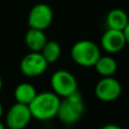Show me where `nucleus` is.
<instances>
[{
    "label": "nucleus",
    "instance_id": "12",
    "mask_svg": "<svg viewBox=\"0 0 129 129\" xmlns=\"http://www.w3.org/2000/svg\"><path fill=\"white\" fill-rule=\"evenodd\" d=\"M37 92L33 85L29 83H21L17 85L14 90V97L16 103H20L23 105H29L31 101L36 96Z\"/></svg>",
    "mask_w": 129,
    "mask_h": 129
},
{
    "label": "nucleus",
    "instance_id": "2",
    "mask_svg": "<svg viewBox=\"0 0 129 129\" xmlns=\"http://www.w3.org/2000/svg\"><path fill=\"white\" fill-rule=\"evenodd\" d=\"M85 112V103L82 94L77 91L60 101L56 117L67 125L78 122Z\"/></svg>",
    "mask_w": 129,
    "mask_h": 129
},
{
    "label": "nucleus",
    "instance_id": "4",
    "mask_svg": "<svg viewBox=\"0 0 129 129\" xmlns=\"http://www.w3.org/2000/svg\"><path fill=\"white\" fill-rule=\"evenodd\" d=\"M50 87L55 95L66 98L78 91V81L71 72L57 70L50 77Z\"/></svg>",
    "mask_w": 129,
    "mask_h": 129
},
{
    "label": "nucleus",
    "instance_id": "16",
    "mask_svg": "<svg viewBox=\"0 0 129 129\" xmlns=\"http://www.w3.org/2000/svg\"><path fill=\"white\" fill-rule=\"evenodd\" d=\"M101 129H122V128L116 124H106Z\"/></svg>",
    "mask_w": 129,
    "mask_h": 129
},
{
    "label": "nucleus",
    "instance_id": "15",
    "mask_svg": "<svg viewBox=\"0 0 129 129\" xmlns=\"http://www.w3.org/2000/svg\"><path fill=\"white\" fill-rule=\"evenodd\" d=\"M123 33H124V36H125V40H126V43L129 44V22L127 23L126 27L124 28L123 30Z\"/></svg>",
    "mask_w": 129,
    "mask_h": 129
},
{
    "label": "nucleus",
    "instance_id": "18",
    "mask_svg": "<svg viewBox=\"0 0 129 129\" xmlns=\"http://www.w3.org/2000/svg\"><path fill=\"white\" fill-rule=\"evenodd\" d=\"M0 129H6V126H5L4 123L1 122V121H0Z\"/></svg>",
    "mask_w": 129,
    "mask_h": 129
},
{
    "label": "nucleus",
    "instance_id": "8",
    "mask_svg": "<svg viewBox=\"0 0 129 129\" xmlns=\"http://www.w3.org/2000/svg\"><path fill=\"white\" fill-rule=\"evenodd\" d=\"M47 61L40 52L31 51L25 54L20 61V71L26 77H38L47 69Z\"/></svg>",
    "mask_w": 129,
    "mask_h": 129
},
{
    "label": "nucleus",
    "instance_id": "1",
    "mask_svg": "<svg viewBox=\"0 0 129 129\" xmlns=\"http://www.w3.org/2000/svg\"><path fill=\"white\" fill-rule=\"evenodd\" d=\"M59 104L60 99L53 92H42L36 94L28 107L32 118L44 121L56 117Z\"/></svg>",
    "mask_w": 129,
    "mask_h": 129
},
{
    "label": "nucleus",
    "instance_id": "13",
    "mask_svg": "<svg viewBox=\"0 0 129 129\" xmlns=\"http://www.w3.org/2000/svg\"><path fill=\"white\" fill-rule=\"evenodd\" d=\"M97 73L103 78L112 77L117 71V61L109 55H101L94 66Z\"/></svg>",
    "mask_w": 129,
    "mask_h": 129
},
{
    "label": "nucleus",
    "instance_id": "19",
    "mask_svg": "<svg viewBox=\"0 0 129 129\" xmlns=\"http://www.w3.org/2000/svg\"><path fill=\"white\" fill-rule=\"evenodd\" d=\"M2 86H3V82H2V78H1V76H0V91H1V89H2Z\"/></svg>",
    "mask_w": 129,
    "mask_h": 129
},
{
    "label": "nucleus",
    "instance_id": "10",
    "mask_svg": "<svg viewBox=\"0 0 129 129\" xmlns=\"http://www.w3.org/2000/svg\"><path fill=\"white\" fill-rule=\"evenodd\" d=\"M24 41L26 46L31 51L40 52L43 46L45 45V43L47 42V39L43 30L29 28L25 33Z\"/></svg>",
    "mask_w": 129,
    "mask_h": 129
},
{
    "label": "nucleus",
    "instance_id": "9",
    "mask_svg": "<svg viewBox=\"0 0 129 129\" xmlns=\"http://www.w3.org/2000/svg\"><path fill=\"white\" fill-rule=\"evenodd\" d=\"M126 44L125 36L122 30L107 29L101 37L102 48L109 53H116L121 51Z\"/></svg>",
    "mask_w": 129,
    "mask_h": 129
},
{
    "label": "nucleus",
    "instance_id": "3",
    "mask_svg": "<svg viewBox=\"0 0 129 129\" xmlns=\"http://www.w3.org/2000/svg\"><path fill=\"white\" fill-rule=\"evenodd\" d=\"M71 55L77 64L83 68H92L101 56V53L99 46L95 42L83 39L77 41L72 46Z\"/></svg>",
    "mask_w": 129,
    "mask_h": 129
},
{
    "label": "nucleus",
    "instance_id": "7",
    "mask_svg": "<svg viewBox=\"0 0 129 129\" xmlns=\"http://www.w3.org/2000/svg\"><path fill=\"white\" fill-rule=\"evenodd\" d=\"M122 92L120 82L113 77L102 78L95 87L96 97L103 102H113L117 100Z\"/></svg>",
    "mask_w": 129,
    "mask_h": 129
},
{
    "label": "nucleus",
    "instance_id": "17",
    "mask_svg": "<svg viewBox=\"0 0 129 129\" xmlns=\"http://www.w3.org/2000/svg\"><path fill=\"white\" fill-rule=\"evenodd\" d=\"M2 114H3V107H2V104L0 103V119L2 117Z\"/></svg>",
    "mask_w": 129,
    "mask_h": 129
},
{
    "label": "nucleus",
    "instance_id": "5",
    "mask_svg": "<svg viewBox=\"0 0 129 129\" xmlns=\"http://www.w3.org/2000/svg\"><path fill=\"white\" fill-rule=\"evenodd\" d=\"M32 119L27 105L15 103L12 105L5 117V124L9 129H24Z\"/></svg>",
    "mask_w": 129,
    "mask_h": 129
},
{
    "label": "nucleus",
    "instance_id": "14",
    "mask_svg": "<svg viewBox=\"0 0 129 129\" xmlns=\"http://www.w3.org/2000/svg\"><path fill=\"white\" fill-rule=\"evenodd\" d=\"M40 53L44 57V59L47 61V63H51L56 61L61 53V47L58 42L54 40H47L43 48L41 49Z\"/></svg>",
    "mask_w": 129,
    "mask_h": 129
},
{
    "label": "nucleus",
    "instance_id": "6",
    "mask_svg": "<svg viewBox=\"0 0 129 129\" xmlns=\"http://www.w3.org/2000/svg\"><path fill=\"white\" fill-rule=\"evenodd\" d=\"M53 13L51 8L44 3H38L34 5L29 11L27 23L30 28L45 30L52 22Z\"/></svg>",
    "mask_w": 129,
    "mask_h": 129
},
{
    "label": "nucleus",
    "instance_id": "11",
    "mask_svg": "<svg viewBox=\"0 0 129 129\" xmlns=\"http://www.w3.org/2000/svg\"><path fill=\"white\" fill-rule=\"evenodd\" d=\"M129 22V18L127 13L119 8L112 9L106 16V24L108 29L115 30H124L127 23Z\"/></svg>",
    "mask_w": 129,
    "mask_h": 129
}]
</instances>
